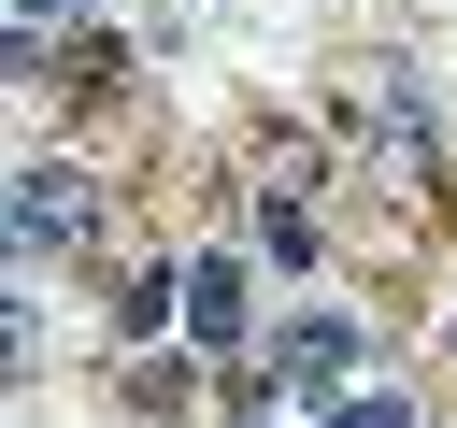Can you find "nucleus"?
<instances>
[{"label": "nucleus", "instance_id": "1", "mask_svg": "<svg viewBox=\"0 0 457 428\" xmlns=\"http://www.w3.org/2000/svg\"><path fill=\"white\" fill-rule=\"evenodd\" d=\"M343 143H357L400 200H428V100H414L386 57H371V71H343Z\"/></svg>", "mask_w": 457, "mask_h": 428}, {"label": "nucleus", "instance_id": "2", "mask_svg": "<svg viewBox=\"0 0 457 428\" xmlns=\"http://www.w3.org/2000/svg\"><path fill=\"white\" fill-rule=\"evenodd\" d=\"M100 171H71V157H29L14 171V200H0V228H14V257H86L100 243Z\"/></svg>", "mask_w": 457, "mask_h": 428}, {"label": "nucleus", "instance_id": "3", "mask_svg": "<svg viewBox=\"0 0 457 428\" xmlns=\"http://www.w3.org/2000/svg\"><path fill=\"white\" fill-rule=\"evenodd\" d=\"M343 371H357V314H328V300H314V314H286V328H271V385H343Z\"/></svg>", "mask_w": 457, "mask_h": 428}, {"label": "nucleus", "instance_id": "4", "mask_svg": "<svg viewBox=\"0 0 457 428\" xmlns=\"http://www.w3.org/2000/svg\"><path fill=\"white\" fill-rule=\"evenodd\" d=\"M186 314H200V342H243V271L200 257V271H186Z\"/></svg>", "mask_w": 457, "mask_h": 428}, {"label": "nucleus", "instance_id": "5", "mask_svg": "<svg viewBox=\"0 0 457 428\" xmlns=\"http://www.w3.org/2000/svg\"><path fill=\"white\" fill-rule=\"evenodd\" d=\"M171 300H186V285H171V271H129V285H114V328H157V314H171Z\"/></svg>", "mask_w": 457, "mask_h": 428}, {"label": "nucleus", "instance_id": "6", "mask_svg": "<svg viewBox=\"0 0 457 428\" xmlns=\"http://www.w3.org/2000/svg\"><path fill=\"white\" fill-rule=\"evenodd\" d=\"M328 428H414V414H400V399H343Z\"/></svg>", "mask_w": 457, "mask_h": 428}, {"label": "nucleus", "instance_id": "7", "mask_svg": "<svg viewBox=\"0 0 457 428\" xmlns=\"http://www.w3.org/2000/svg\"><path fill=\"white\" fill-rule=\"evenodd\" d=\"M14 14H29V29H57V14H71V0H14Z\"/></svg>", "mask_w": 457, "mask_h": 428}]
</instances>
